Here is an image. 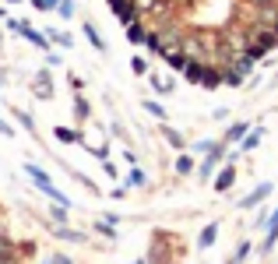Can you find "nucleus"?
<instances>
[{"label":"nucleus","instance_id":"obj_17","mask_svg":"<svg viewBox=\"0 0 278 264\" xmlns=\"http://www.w3.org/2000/svg\"><path fill=\"white\" fill-rule=\"evenodd\" d=\"M130 183L141 187V183H144V173H141V169H134V173H130Z\"/></svg>","mask_w":278,"mask_h":264},{"label":"nucleus","instance_id":"obj_14","mask_svg":"<svg viewBox=\"0 0 278 264\" xmlns=\"http://www.w3.org/2000/svg\"><path fill=\"white\" fill-rule=\"evenodd\" d=\"M144 109H148L152 116H158V120H162V116H166V109H162V106H158V102H144Z\"/></svg>","mask_w":278,"mask_h":264},{"label":"nucleus","instance_id":"obj_4","mask_svg":"<svg viewBox=\"0 0 278 264\" xmlns=\"http://www.w3.org/2000/svg\"><path fill=\"white\" fill-rule=\"evenodd\" d=\"M232 180H236V169L226 166L222 173H218V180H215V190H229V187H232Z\"/></svg>","mask_w":278,"mask_h":264},{"label":"nucleus","instance_id":"obj_6","mask_svg":"<svg viewBox=\"0 0 278 264\" xmlns=\"http://www.w3.org/2000/svg\"><path fill=\"white\" fill-rule=\"evenodd\" d=\"M215 236H218V226L211 222L208 229H204V232H201V240H197V246H201V250H208V246L215 243Z\"/></svg>","mask_w":278,"mask_h":264},{"label":"nucleus","instance_id":"obj_9","mask_svg":"<svg viewBox=\"0 0 278 264\" xmlns=\"http://www.w3.org/2000/svg\"><path fill=\"white\" fill-rule=\"evenodd\" d=\"M190 169H194V158H190V155H180V158H176V173H190Z\"/></svg>","mask_w":278,"mask_h":264},{"label":"nucleus","instance_id":"obj_1","mask_svg":"<svg viewBox=\"0 0 278 264\" xmlns=\"http://www.w3.org/2000/svg\"><path fill=\"white\" fill-rule=\"evenodd\" d=\"M148 35H152V28L144 25V21H134V25H127V39L134 42V46H141V42H148Z\"/></svg>","mask_w":278,"mask_h":264},{"label":"nucleus","instance_id":"obj_8","mask_svg":"<svg viewBox=\"0 0 278 264\" xmlns=\"http://www.w3.org/2000/svg\"><path fill=\"white\" fill-rule=\"evenodd\" d=\"M85 35H88V42H92L95 50H106V46H102V39H99V32H95V25H88V21H85Z\"/></svg>","mask_w":278,"mask_h":264},{"label":"nucleus","instance_id":"obj_15","mask_svg":"<svg viewBox=\"0 0 278 264\" xmlns=\"http://www.w3.org/2000/svg\"><path fill=\"white\" fill-rule=\"evenodd\" d=\"M32 4H35L39 11H53L56 4H60V0H32Z\"/></svg>","mask_w":278,"mask_h":264},{"label":"nucleus","instance_id":"obj_18","mask_svg":"<svg viewBox=\"0 0 278 264\" xmlns=\"http://www.w3.org/2000/svg\"><path fill=\"white\" fill-rule=\"evenodd\" d=\"M0 134H7V138H11V134H14V130H11V127L4 123V120H0Z\"/></svg>","mask_w":278,"mask_h":264},{"label":"nucleus","instance_id":"obj_7","mask_svg":"<svg viewBox=\"0 0 278 264\" xmlns=\"http://www.w3.org/2000/svg\"><path fill=\"white\" fill-rule=\"evenodd\" d=\"M246 130H250L246 123H232V127L226 130V141H240V138H246Z\"/></svg>","mask_w":278,"mask_h":264},{"label":"nucleus","instance_id":"obj_11","mask_svg":"<svg viewBox=\"0 0 278 264\" xmlns=\"http://www.w3.org/2000/svg\"><path fill=\"white\" fill-rule=\"evenodd\" d=\"M56 138H60V141H78V134H74V130H67V127H56Z\"/></svg>","mask_w":278,"mask_h":264},{"label":"nucleus","instance_id":"obj_5","mask_svg":"<svg viewBox=\"0 0 278 264\" xmlns=\"http://www.w3.org/2000/svg\"><path fill=\"white\" fill-rule=\"evenodd\" d=\"M261 138H264V127H254V130H246V138H243V152H250L261 144Z\"/></svg>","mask_w":278,"mask_h":264},{"label":"nucleus","instance_id":"obj_2","mask_svg":"<svg viewBox=\"0 0 278 264\" xmlns=\"http://www.w3.org/2000/svg\"><path fill=\"white\" fill-rule=\"evenodd\" d=\"M271 190H275V187H271V183H261V187H257V190H254V194H246V197H243V201H240V208H254V204H261V201H264V197H268V194H271Z\"/></svg>","mask_w":278,"mask_h":264},{"label":"nucleus","instance_id":"obj_16","mask_svg":"<svg viewBox=\"0 0 278 264\" xmlns=\"http://www.w3.org/2000/svg\"><path fill=\"white\" fill-rule=\"evenodd\" d=\"M166 138H169V144H173V148H183V141H180V134H176V130H166Z\"/></svg>","mask_w":278,"mask_h":264},{"label":"nucleus","instance_id":"obj_20","mask_svg":"<svg viewBox=\"0 0 278 264\" xmlns=\"http://www.w3.org/2000/svg\"><path fill=\"white\" fill-rule=\"evenodd\" d=\"M134 264H144V261H134Z\"/></svg>","mask_w":278,"mask_h":264},{"label":"nucleus","instance_id":"obj_3","mask_svg":"<svg viewBox=\"0 0 278 264\" xmlns=\"http://www.w3.org/2000/svg\"><path fill=\"white\" fill-rule=\"evenodd\" d=\"M278 240V208L268 215V240H264V246H261V250H268V246Z\"/></svg>","mask_w":278,"mask_h":264},{"label":"nucleus","instance_id":"obj_10","mask_svg":"<svg viewBox=\"0 0 278 264\" xmlns=\"http://www.w3.org/2000/svg\"><path fill=\"white\" fill-rule=\"evenodd\" d=\"M130 67H134V74H148V60H144V56H134Z\"/></svg>","mask_w":278,"mask_h":264},{"label":"nucleus","instance_id":"obj_12","mask_svg":"<svg viewBox=\"0 0 278 264\" xmlns=\"http://www.w3.org/2000/svg\"><path fill=\"white\" fill-rule=\"evenodd\" d=\"M56 11H60V18H70V14H74V4H70V0H60Z\"/></svg>","mask_w":278,"mask_h":264},{"label":"nucleus","instance_id":"obj_13","mask_svg":"<svg viewBox=\"0 0 278 264\" xmlns=\"http://www.w3.org/2000/svg\"><path fill=\"white\" fill-rule=\"evenodd\" d=\"M50 39H53V42H60V46H64V50L70 46V35H64V32H56V28H53V32H50Z\"/></svg>","mask_w":278,"mask_h":264},{"label":"nucleus","instance_id":"obj_19","mask_svg":"<svg viewBox=\"0 0 278 264\" xmlns=\"http://www.w3.org/2000/svg\"><path fill=\"white\" fill-rule=\"evenodd\" d=\"M56 264H70V261H67V257H56Z\"/></svg>","mask_w":278,"mask_h":264}]
</instances>
